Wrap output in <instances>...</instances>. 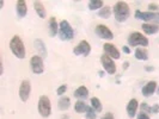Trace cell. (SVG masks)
Returning a JSON list of instances; mask_svg holds the SVG:
<instances>
[{
    "mask_svg": "<svg viewBox=\"0 0 159 119\" xmlns=\"http://www.w3.org/2000/svg\"><path fill=\"white\" fill-rule=\"evenodd\" d=\"M112 11H114L115 19L120 23L126 22L129 18V15H130V8H129L127 2H125V1H117L115 4Z\"/></svg>",
    "mask_w": 159,
    "mask_h": 119,
    "instance_id": "1",
    "label": "cell"
},
{
    "mask_svg": "<svg viewBox=\"0 0 159 119\" xmlns=\"http://www.w3.org/2000/svg\"><path fill=\"white\" fill-rule=\"evenodd\" d=\"M10 48H11V51L13 53V55L16 56L17 58H20V60L25 58L26 51H25L23 40H22V38L19 36L15 35L12 37V40H10Z\"/></svg>",
    "mask_w": 159,
    "mask_h": 119,
    "instance_id": "2",
    "label": "cell"
},
{
    "mask_svg": "<svg viewBox=\"0 0 159 119\" xmlns=\"http://www.w3.org/2000/svg\"><path fill=\"white\" fill-rule=\"evenodd\" d=\"M128 44L132 47H139L145 48L148 45V40L146 36H143L141 32L134 31L132 32L128 37Z\"/></svg>",
    "mask_w": 159,
    "mask_h": 119,
    "instance_id": "3",
    "label": "cell"
},
{
    "mask_svg": "<svg viewBox=\"0 0 159 119\" xmlns=\"http://www.w3.org/2000/svg\"><path fill=\"white\" fill-rule=\"evenodd\" d=\"M37 108H39V112H40V114L43 118H48L52 114V103H50L48 96L42 95L39 99Z\"/></svg>",
    "mask_w": 159,
    "mask_h": 119,
    "instance_id": "4",
    "label": "cell"
},
{
    "mask_svg": "<svg viewBox=\"0 0 159 119\" xmlns=\"http://www.w3.org/2000/svg\"><path fill=\"white\" fill-rule=\"evenodd\" d=\"M60 38L64 40H71L74 37V31L73 28L71 26V24L68 23L67 20H61L60 24Z\"/></svg>",
    "mask_w": 159,
    "mask_h": 119,
    "instance_id": "5",
    "label": "cell"
},
{
    "mask_svg": "<svg viewBox=\"0 0 159 119\" xmlns=\"http://www.w3.org/2000/svg\"><path fill=\"white\" fill-rule=\"evenodd\" d=\"M135 18L141 19L143 22H147L150 24H159V13L158 12H141V11H135Z\"/></svg>",
    "mask_w": 159,
    "mask_h": 119,
    "instance_id": "6",
    "label": "cell"
},
{
    "mask_svg": "<svg viewBox=\"0 0 159 119\" xmlns=\"http://www.w3.org/2000/svg\"><path fill=\"white\" fill-rule=\"evenodd\" d=\"M95 32L97 33L98 37H101V38H103V40H111L112 38H114V33L111 32V30H110L107 25H104V24H98V25L96 26Z\"/></svg>",
    "mask_w": 159,
    "mask_h": 119,
    "instance_id": "7",
    "label": "cell"
},
{
    "mask_svg": "<svg viewBox=\"0 0 159 119\" xmlns=\"http://www.w3.org/2000/svg\"><path fill=\"white\" fill-rule=\"evenodd\" d=\"M30 93H31V83L29 80H23L20 86H19V96L22 99V101H28L30 98Z\"/></svg>",
    "mask_w": 159,
    "mask_h": 119,
    "instance_id": "8",
    "label": "cell"
},
{
    "mask_svg": "<svg viewBox=\"0 0 159 119\" xmlns=\"http://www.w3.org/2000/svg\"><path fill=\"white\" fill-rule=\"evenodd\" d=\"M101 62H102V66H103L104 70L107 71L108 74H115L116 73V64L114 62L111 57H109L108 55H102L101 57Z\"/></svg>",
    "mask_w": 159,
    "mask_h": 119,
    "instance_id": "9",
    "label": "cell"
},
{
    "mask_svg": "<svg viewBox=\"0 0 159 119\" xmlns=\"http://www.w3.org/2000/svg\"><path fill=\"white\" fill-rule=\"evenodd\" d=\"M30 67H31V70L34 71L35 74H42L43 70H44L43 58L39 55L32 56L31 60H30Z\"/></svg>",
    "mask_w": 159,
    "mask_h": 119,
    "instance_id": "10",
    "label": "cell"
},
{
    "mask_svg": "<svg viewBox=\"0 0 159 119\" xmlns=\"http://www.w3.org/2000/svg\"><path fill=\"white\" fill-rule=\"evenodd\" d=\"M74 55H84L88 56L91 53V45L88 40H80L79 44L73 49Z\"/></svg>",
    "mask_w": 159,
    "mask_h": 119,
    "instance_id": "11",
    "label": "cell"
},
{
    "mask_svg": "<svg viewBox=\"0 0 159 119\" xmlns=\"http://www.w3.org/2000/svg\"><path fill=\"white\" fill-rule=\"evenodd\" d=\"M103 50H104V53H105V55L111 57L112 60H114V58H115V60H119L120 56H121L120 55L119 49L115 47L114 44H111V43H104Z\"/></svg>",
    "mask_w": 159,
    "mask_h": 119,
    "instance_id": "12",
    "label": "cell"
},
{
    "mask_svg": "<svg viewBox=\"0 0 159 119\" xmlns=\"http://www.w3.org/2000/svg\"><path fill=\"white\" fill-rule=\"evenodd\" d=\"M156 89H157V82L156 81H150V82L146 83V86H143L141 92H143V96H151L156 92Z\"/></svg>",
    "mask_w": 159,
    "mask_h": 119,
    "instance_id": "13",
    "label": "cell"
},
{
    "mask_svg": "<svg viewBox=\"0 0 159 119\" xmlns=\"http://www.w3.org/2000/svg\"><path fill=\"white\" fill-rule=\"evenodd\" d=\"M138 107H139L138 100L136 99H130L127 105V113L129 118H134V116L136 114V111H138Z\"/></svg>",
    "mask_w": 159,
    "mask_h": 119,
    "instance_id": "14",
    "label": "cell"
},
{
    "mask_svg": "<svg viewBox=\"0 0 159 119\" xmlns=\"http://www.w3.org/2000/svg\"><path fill=\"white\" fill-rule=\"evenodd\" d=\"M17 15L19 18H24V17L26 16V12H28V7H26V2L24 1V0H18L17 1Z\"/></svg>",
    "mask_w": 159,
    "mask_h": 119,
    "instance_id": "15",
    "label": "cell"
},
{
    "mask_svg": "<svg viewBox=\"0 0 159 119\" xmlns=\"http://www.w3.org/2000/svg\"><path fill=\"white\" fill-rule=\"evenodd\" d=\"M34 44H35V49L39 51V56L41 55L42 58L47 56V48H46V45H44L43 40H35Z\"/></svg>",
    "mask_w": 159,
    "mask_h": 119,
    "instance_id": "16",
    "label": "cell"
},
{
    "mask_svg": "<svg viewBox=\"0 0 159 119\" xmlns=\"http://www.w3.org/2000/svg\"><path fill=\"white\" fill-rule=\"evenodd\" d=\"M141 29L143 30L145 33L147 35H153V33H157L159 31V26L157 24H150V23H143L141 25Z\"/></svg>",
    "mask_w": 159,
    "mask_h": 119,
    "instance_id": "17",
    "label": "cell"
},
{
    "mask_svg": "<svg viewBox=\"0 0 159 119\" xmlns=\"http://www.w3.org/2000/svg\"><path fill=\"white\" fill-rule=\"evenodd\" d=\"M34 8L36 11V13L39 15L40 18L44 19L47 17V11H46V7L43 6V4L41 1H34Z\"/></svg>",
    "mask_w": 159,
    "mask_h": 119,
    "instance_id": "18",
    "label": "cell"
},
{
    "mask_svg": "<svg viewBox=\"0 0 159 119\" xmlns=\"http://www.w3.org/2000/svg\"><path fill=\"white\" fill-rule=\"evenodd\" d=\"M136 60H140V61H146L148 60V53L145 48H136L135 53H134Z\"/></svg>",
    "mask_w": 159,
    "mask_h": 119,
    "instance_id": "19",
    "label": "cell"
},
{
    "mask_svg": "<svg viewBox=\"0 0 159 119\" xmlns=\"http://www.w3.org/2000/svg\"><path fill=\"white\" fill-rule=\"evenodd\" d=\"M60 29V26L57 25V22H56V19L54 17H52L50 19H49V35L52 36V37H54L56 36V33H57V30Z\"/></svg>",
    "mask_w": 159,
    "mask_h": 119,
    "instance_id": "20",
    "label": "cell"
},
{
    "mask_svg": "<svg viewBox=\"0 0 159 119\" xmlns=\"http://www.w3.org/2000/svg\"><path fill=\"white\" fill-rule=\"evenodd\" d=\"M74 96L79 99H85L89 96V89L85 86H80L74 91Z\"/></svg>",
    "mask_w": 159,
    "mask_h": 119,
    "instance_id": "21",
    "label": "cell"
},
{
    "mask_svg": "<svg viewBox=\"0 0 159 119\" xmlns=\"http://www.w3.org/2000/svg\"><path fill=\"white\" fill-rule=\"evenodd\" d=\"M70 106H71V99H70L68 96H62V98L59 100V107H60V110L66 111Z\"/></svg>",
    "mask_w": 159,
    "mask_h": 119,
    "instance_id": "22",
    "label": "cell"
},
{
    "mask_svg": "<svg viewBox=\"0 0 159 119\" xmlns=\"http://www.w3.org/2000/svg\"><path fill=\"white\" fill-rule=\"evenodd\" d=\"M104 7V2L102 0H91L89 2V8L91 11H95V10H101Z\"/></svg>",
    "mask_w": 159,
    "mask_h": 119,
    "instance_id": "23",
    "label": "cell"
},
{
    "mask_svg": "<svg viewBox=\"0 0 159 119\" xmlns=\"http://www.w3.org/2000/svg\"><path fill=\"white\" fill-rule=\"evenodd\" d=\"M91 107L93 108L96 111V113H98V112L102 111V103H101V100L98 99V98H91Z\"/></svg>",
    "mask_w": 159,
    "mask_h": 119,
    "instance_id": "24",
    "label": "cell"
},
{
    "mask_svg": "<svg viewBox=\"0 0 159 119\" xmlns=\"http://www.w3.org/2000/svg\"><path fill=\"white\" fill-rule=\"evenodd\" d=\"M110 15H111V8H110V6H107V5L103 8H101L98 12V16L101 18H104V19H108Z\"/></svg>",
    "mask_w": 159,
    "mask_h": 119,
    "instance_id": "25",
    "label": "cell"
},
{
    "mask_svg": "<svg viewBox=\"0 0 159 119\" xmlns=\"http://www.w3.org/2000/svg\"><path fill=\"white\" fill-rule=\"evenodd\" d=\"M88 107L89 106H86V104L84 103V101H81V100L77 101L75 105H74V110H75V112H78V113H84V112H86Z\"/></svg>",
    "mask_w": 159,
    "mask_h": 119,
    "instance_id": "26",
    "label": "cell"
},
{
    "mask_svg": "<svg viewBox=\"0 0 159 119\" xmlns=\"http://www.w3.org/2000/svg\"><path fill=\"white\" fill-rule=\"evenodd\" d=\"M96 111L92 107H88L86 110V119H96Z\"/></svg>",
    "mask_w": 159,
    "mask_h": 119,
    "instance_id": "27",
    "label": "cell"
},
{
    "mask_svg": "<svg viewBox=\"0 0 159 119\" xmlns=\"http://www.w3.org/2000/svg\"><path fill=\"white\" fill-rule=\"evenodd\" d=\"M67 91V86L66 85H62V86H60V87L56 89V93H57V95H62Z\"/></svg>",
    "mask_w": 159,
    "mask_h": 119,
    "instance_id": "28",
    "label": "cell"
},
{
    "mask_svg": "<svg viewBox=\"0 0 159 119\" xmlns=\"http://www.w3.org/2000/svg\"><path fill=\"white\" fill-rule=\"evenodd\" d=\"M159 8V6L157 5V4H153V2H151L150 5H148V10H150V12H153V11H157Z\"/></svg>",
    "mask_w": 159,
    "mask_h": 119,
    "instance_id": "29",
    "label": "cell"
},
{
    "mask_svg": "<svg viewBox=\"0 0 159 119\" xmlns=\"http://www.w3.org/2000/svg\"><path fill=\"white\" fill-rule=\"evenodd\" d=\"M141 110H143V112H151V107H150L147 104L143 103V105H141Z\"/></svg>",
    "mask_w": 159,
    "mask_h": 119,
    "instance_id": "30",
    "label": "cell"
},
{
    "mask_svg": "<svg viewBox=\"0 0 159 119\" xmlns=\"http://www.w3.org/2000/svg\"><path fill=\"white\" fill-rule=\"evenodd\" d=\"M102 119H115V117H114V114H112V113L108 112V113H105L103 117H102Z\"/></svg>",
    "mask_w": 159,
    "mask_h": 119,
    "instance_id": "31",
    "label": "cell"
},
{
    "mask_svg": "<svg viewBox=\"0 0 159 119\" xmlns=\"http://www.w3.org/2000/svg\"><path fill=\"white\" fill-rule=\"evenodd\" d=\"M136 119H150V117H148V116H147V114H146V113H140V114H139V116H138V118Z\"/></svg>",
    "mask_w": 159,
    "mask_h": 119,
    "instance_id": "32",
    "label": "cell"
},
{
    "mask_svg": "<svg viewBox=\"0 0 159 119\" xmlns=\"http://www.w3.org/2000/svg\"><path fill=\"white\" fill-rule=\"evenodd\" d=\"M151 112L152 113H158L159 112V105H154L153 107H151Z\"/></svg>",
    "mask_w": 159,
    "mask_h": 119,
    "instance_id": "33",
    "label": "cell"
},
{
    "mask_svg": "<svg viewBox=\"0 0 159 119\" xmlns=\"http://www.w3.org/2000/svg\"><path fill=\"white\" fill-rule=\"evenodd\" d=\"M123 51H125L126 54H129V53H130V49H129L127 45H125V47H123Z\"/></svg>",
    "mask_w": 159,
    "mask_h": 119,
    "instance_id": "34",
    "label": "cell"
},
{
    "mask_svg": "<svg viewBox=\"0 0 159 119\" xmlns=\"http://www.w3.org/2000/svg\"><path fill=\"white\" fill-rule=\"evenodd\" d=\"M146 70H153V68H152V67H147Z\"/></svg>",
    "mask_w": 159,
    "mask_h": 119,
    "instance_id": "35",
    "label": "cell"
},
{
    "mask_svg": "<svg viewBox=\"0 0 159 119\" xmlns=\"http://www.w3.org/2000/svg\"><path fill=\"white\" fill-rule=\"evenodd\" d=\"M4 6V1H0V8Z\"/></svg>",
    "mask_w": 159,
    "mask_h": 119,
    "instance_id": "36",
    "label": "cell"
},
{
    "mask_svg": "<svg viewBox=\"0 0 159 119\" xmlns=\"http://www.w3.org/2000/svg\"><path fill=\"white\" fill-rule=\"evenodd\" d=\"M158 94H159V88H158Z\"/></svg>",
    "mask_w": 159,
    "mask_h": 119,
    "instance_id": "37",
    "label": "cell"
}]
</instances>
